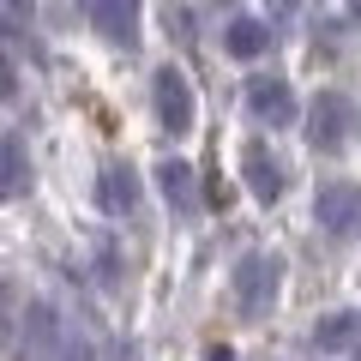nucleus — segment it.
<instances>
[{
	"instance_id": "obj_1",
	"label": "nucleus",
	"mask_w": 361,
	"mask_h": 361,
	"mask_svg": "<svg viewBox=\"0 0 361 361\" xmlns=\"http://www.w3.org/2000/svg\"><path fill=\"white\" fill-rule=\"evenodd\" d=\"M157 109H163V121H169L175 133L193 127V90H187V78H180V73H163V78H157Z\"/></svg>"
},
{
	"instance_id": "obj_2",
	"label": "nucleus",
	"mask_w": 361,
	"mask_h": 361,
	"mask_svg": "<svg viewBox=\"0 0 361 361\" xmlns=\"http://www.w3.org/2000/svg\"><path fill=\"white\" fill-rule=\"evenodd\" d=\"M253 109L259 115H271V127H283V121H295V97H289L277 78H265V85H253Z\"/></svg>"
},
{
	"instance_id": "obj_3",
	"label": "nucleus",
	"mask_w": 361,
	"mask_h": 361,
	"mask_svg": "<svg viewBox=\"0 0 361 361\" xmlns=\"http://www.w3.org/2000/svg\"><path fill=\"white\" fill-rule=\"evenodd\" d=\"M319 211H325V229H349V217H361V193H349V187H325Z\"/></svg>"
},
{
	"instance_id": "obj_4",
	"label": "nucleus",
	"mask_w": 361,
	"mask_h": 361,
	"mask_svg": "<svg viewBox=\"0 0 361 361\" xmlns=\"http://www.w3.org/2000/svg\"><path fill=\"white\" fill-rule=\"evenodd\" d=\"M97 18H103L109 37H121V42L133 37V0H97Z\"/></svg>"
},
{
	"instance_id": "obj_5",
	"label": "nucleus",
	"mask_w": 361,
	"mask_h": 361,
	"mask_svg": "<svg viewBox=\"0 0 361 361\" xmlns=\"http://www.w3.org/2000/svg\"><path fill=\"white\" fill-rule=\"evenodd\" d=\"M259 289H265V295H271V259H247V271H241V295L253 301Z\"/></svg>"
},
{
	"instance_id": "obj_6",
	"label": "nucleus",
	"mask_w": 361,
	"mask_h": 361,
	"mask_svg": "<svg viewBox=\"0 0 361 361\" xmlns=\"http://www.w3.org/2000/svg\"><path fill=\"white\" fill-rule=\"evenodd\" d=\"M253 193H259V199H277V163L259 157V151H253Z\"/></svg>"
},
{
	"instance_id": "obj_7",
	"label": "nucleus",
	"mask_w": 361,
	"mask_h": 361,
	"mask_svg": "<svg viewBox=\"0 0 361 361\" xmlns=\"http://www.w3.org/2000/svg\"><path fill=\"white\" fill-rule=\"evenodd\" d=\"M229 49L235 54H259V49H265V25H235L229 30Z\"/></svg>"
},
{
	"instance_id": "obj_8",
	"label": "nucleus",
	"mask_w": 361,
	"mask_h": 361,
	"mask_svg": "<svg viewBox=\"0 0 361 361\" xmlns=\"http://www.w3.org/2000/svg\"><path fill=\"white\" fill-rule=\"evenodd\" d=\"M163 193L169 199H187V163H163Z\"/></svg>"
}]
</instances>
